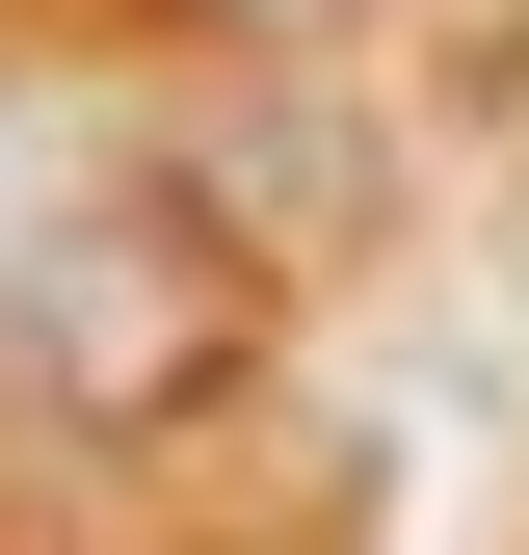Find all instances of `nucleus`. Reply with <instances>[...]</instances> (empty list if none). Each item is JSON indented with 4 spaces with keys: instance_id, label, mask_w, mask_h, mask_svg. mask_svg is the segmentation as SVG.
Listing matches in <instances>:
<instances>
[{
    "instance_id": "nucleus-1",
    "label": "nucleus",
    "mask_w": 529,
    "mask_h": 555,
    "mask_svg": "<svg viewBox=\"0 0 529 555\" xmlns=\"http://www.w3.org/2000/svg\"><path fill=\"white\" fill-rule=\"evenodd\" d=\"M53 212H80V185L27 159V106H0V318H27V264H53Z\"/></svg>"
}]
</instances>
